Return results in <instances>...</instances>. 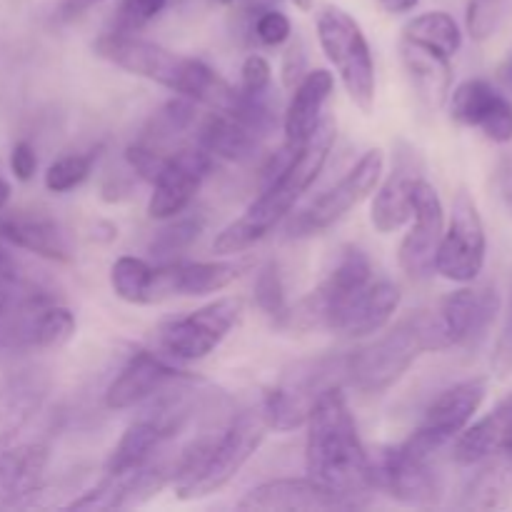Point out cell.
I'll list each match as a JSON object with an SVG mask.
<instances>
[{"label": "cell", "instance_id": "cell-1", "mask_svg": "<svg viewBox=\"0 0 512 512\" xmlns=\"http://www.w3.org/2000/svg\"><path fill=\"white\" fill-rule=\"evenodd\" d=\"M305 425L308 478L360 508V498L373 490V460L360 440L343 385L328 388L320 395Z\"/></svg>", "mask_w": 512, "mask_h": 512}, {"label": "cell", "instance_id": "cell-2", "mask_svg": "<svg viewBox=\"0 0 512 512\" xmlns=\"http://www.w3.org/2000/svg\"><path fill=\"white\" fill-rule=\"evenodd\" d=\"M95 53L128 73L148 78L193 103L233 115L240 103V90L233 88L218 70L198 58H185L150 40L135 38L128 30L98 38Z\"/></svg>", "mask_w": 512, "mask_h": 512}, {"label": "cell", "instance_id": "cell-3", "mask_svg": "<svg viewBox=\"0 0 512 512\" xmlns=\"http://www.w3.org/2000/svg\"><path fill=\"white\" fill-rule=\"evenodd\" d=\"M335 128L333 118H323L315 133L305 140L295 153L293 163L263 185V193L250 203V208L238 220L220 230L213 240V250L220 255H238L243 250L253 248L255 243L273 233L280 223L290 215L293 205L303 198L305 190L318 180L323 173L325 160L333 150Z\"/></svg>", "mask_w": 512, "mask_h": 512}, {"label": "cell", "instance_id": "cell-4", "mask_svg": "<svg viewBox=\"0 0 512 512\" xmlns=\"http://www.w3.org/2000/svg\"><path fill=\"white\" fill-rule=\"evenodd\" d=\"M268 430L263 410H243L218 435L193 440L170 468L175 495L200 500L220 493L258 453Z\"/></svg>", "mask_w": 512, "mask_h": 512}, {"label": "cell", "instance_id": "cell-5", "mask_svg": "<svg viewBox=\"0 0 512 512\" xmlns=\"http://www.w3.org/2000/svg\"><path fill=\"white\" fill-rule=\"evenodd\" d=\"M448 348L438 313H415L348 355V380L360 393L380 395L393 388L420 355Z\"/></svg>", "mask_w": 512, "mask_h": 512}, {"label": "cell", "instance_id": "cell-6", "mask_svg": "<svg viewBox=\"0 0 512 512\" xmlns=\"http://www.w3.org/2000/svg\"><path fill=\"white\" fill-rule=\"evenodd\" d=\"M348 380V355H318L298 360L283 373V378L265 393V423L275 433H290L308 423L315 403L328 388Z\"/></svg>", "mask_w": 512, "mask_h": 512}, {"label": "cell", "instance_id": "cell-7", "mask_svg": "<svg viewBox=\"0 0 512 512\" xmlns=\"http://www.w3.org/2000/svg\"><path fill=\"white\" fill-rule=\"evenodd\" d=\"M318 40L325 58L335 65L350 100L365 115L375 108V60L358 20L343 8L325 5L318 13Z\"/></svg>", "mask_w": 512, "mask_h": 512}, {"label": "cell", "instance_id": "cell-8", "mask_svg": "<svg viewBox=\"0 0 512 512\" xmlns=\"http://www.w3.org/2000/svg\"><path fill=\"white\" fill-rule=\"evenodd\" d=\"M373 280V265L360 248H345L328 278L288 310L283 328L318 330L333 328L340 310Z\"/></svg>", "mask_w": 512, "mask_h": 512}, {"label": "cell", "instance_id": "cell-9", "mask_svg": "<svg viewBox=\"0 0 512 512\" xmlns=\"http://www.w3.org/2000/svg\"><path fill=\"white\" fill-rule=\"evenodd\" d=\"M240 313H243V300L220 298L183 315V318L168 320L158 330L160 350H163V355L180 360V363L208 358L228 338V333L238 323Z\"/></svg>", "mask_w": 512, "mask_h": 512}, {"label": "cell", "instance_id": "cell-10", "mask_svg": "<svg viewBox=\"0 0 512 512\" xmlns=\"http://www.w3.org/2000/svg\"><path fill=\"white\" fill-rule=\"evenodd\" d=\"M488 238L480 210L468 190H460L453 200L448 230L435 253V273L450 283H475L485 268Z\"/></svg>", "mask_w": 512, "mask_h": 512}, {"label": "cell", "instance_id": "cell-11", "mask_svg": "<svg viewBox=\"0 0 512 512\" xmlns=\"http://www.w3.org/2000/svg\"><path fill=\"white\" fill-rule=\"evenodd\" d=\"M385 155L380 148L368 150L333 188L325 190L323 195L313 200L300 215L290 220L288 230L293 238H308L328 230L330 225L338 223L350 208L363 203L370 193H375L380 178H383Z\"/></svg>", "mask_w": 512, "mask_h": 512}, {"label": "cell", "instance_id": "cell-12", "mask_svg": "<svg viewBox=\"0 0 512 512\" xmlns=\"http://www.w3.org/2000/svg\"><path fill=\"white\" fill-rule=\"evenodd\" d=\"M485 395H488L485 378H470L443 390L425 410L423 423L405 440V445L423 458H435L445 445L453 443L473 423L475 413L485 403Z\"/></svg>", "mask_w": 512, "mask_h": 512}, {"label": "cell", "instance_id": "cell-13", "mask_svg": "<svg viewBox=\"0 0 512 512\" xmlns=\"http://www.w3.org/2000/svg\"><path fill=\"white\" fill-rule=\"evenodd\" d=\"M413 203V225L400 245V268L410 278L425 280L435 273V253L445 233V213L440 195L425 178H415L410 188Z\"/></svg>", "mask_w": 512, "mask_h": 512}, {"label": "cell", "instance_id": "cell-14", "mask_svg": "<svg viewBox=\"0 0 512 512\" xmlns=\"http://www.w3.org/2000/svg\"><path fill=\"white\" fill-rule=\"evenodd\" d=\"M373 488H380L398 503L418 508L438 503L440 498V478L433 468V458L413 453L405 443L380 450L373 460Z\"/></svg>", "mask_w": 512, "mask_h": 512}, {"label": "cell", "instance_id": "cell-15", "mask_svg": "<svg viewBox=\"0 0 512 512\" xmlns=\"http://www.w3.org/2000/svg\"><path fill=\"white\" fill-rule=\"evenodd\" d=\"M213 170V155L200 145L180 148L168 153L163 170L153 180V193L148 200V215L153 220H170L183 215L198 195L200 185Z\"/></svg>", "mask_w": 512, "mask_h": 512}, {"label": "cell", "instance_id": "cell-16", "mask_svg": "<svg viewBox=\"0 0 512 512\" xmlns=\"http://www.w3.org/2000/svg\"><path fill=\"white\" fill-rule=\"evenodd\" d=\"M500 313V293L493 285H470L453 290L438 310L450 348L473 345L485 338Z\"/></svg>", "mask_w": 512, "mask_h": 512}, {"label": "cell", "instance_id": "cell-17", "mask_svg": "<svg viewBox=\"0 0 512 512\" xmlns=\"http://www.w3.org/2000/svg\"><path fill=\"white\" fill-rule=\"evenodd\" d=\"M450 115L465 128H478L498 145L512 143V103L488 80L470 78L450 95Z\"/></svg>", "mask_w": 512, "mask_h": 512}, {"label": "cell", "instance_id": "cell-18", "mask_svg": "<svg viewBox=\"0 0 512 512\" xmlns=\"http://www.w3.org/2000/svg\"><path fill=\"white\" fill-rule=\"evenodd\" d=\"M183 370L170 365L163 355L138 350L128 363L123 365L113 383L105 390V405L110 410H128L143 405L163 393L170 383H178Z\"/></svg>", "mask_w": 512, "mask_h": 512}, {"label": "cell", "instance_id": "cell-19", "mask_svg": "<svg viewBox=\"0 0 512 512\" xmlns=\"http://www.w3.org/2000/svg\"><path fill=\"white\" fill-rule=\"evenodd\" d=\"M238 508L258 512H320L350 510L358 505L330 493L313 478H278L250 490Z\"/></svg>", "mask_w": 512, "mask_h": 512}, {"label": "cell", "instance_id": "cell-20", "mask_svg": "<svg viewBox=\"0 0 512 512\" xmlns=\"http://www.w3.org/2000/svg\"><path fill=\"white\" fill-rule=\"evenodd\" d=\"M400 305V288L390 280H370L335 318L330 333L345 338H368L393 320Z\"/></svg>", "mask_w": 512, "mask_h": 512}, {"label": "cell", "instance_id": "cell-21", "mask_svg": "<svg viewBox=\"0 0 512 512\" xmlns=\"http://www.w3.org/2000/svg\"><path fill=\"white\" fill-rule=\"evenodd\" d=\"M495 455L512 458V395L500 400L485 418L470 423L453 440V460L463 468L483 463Z\"/></svg>", "mask_w": 512, "mask_h": 512}, {"label": "cell", "instance_id": "cell-22", "mask_svg": "<svg viewBox=\"0 0 512 512\" xmlns=\"http://www.w3.org/2000/svg\"><path fill=\"white\" fill-rule=\"evenodd\" d=\"M48 465V445L18 443L15 438L0 443V505H20L35 495Z\"/></svg>", "mask_w": 512, "mask_h": 512}, {"label": "cell", "instance_id": "cell-23", "mask_svg": "<svg viewBox=\"0 0 512 512\" xmlns=\"http://www.w3.org/2000/svg\"><path fill=\"white\" fill-rule=\"evenodd\" d=\"M245 263L233 260H208V263H165L155 268V293L158 300L168 295H210L225 290L243 275Z\"/></svg>", "mask_w": 512, "mask_h": 512}, {"label": "cell", "instance_id": "cell-24", "mask_svg": "<svg viewBox=\"0 0 512 512\" xmlns=\"http://www.w3.org/2000/svg\"><path fill=\"white\" fill-rule=\"evenodd\" d=\"M335 88V80L330 70H308L300 78V83L293 88V98H290L288 108L283 115V133L285 145L300 148L315 128L323 120V108L330 100Z\"/></svg>", "mask_w": 512, "mask_h": 512}, {"label": "cell", "instance_id": "cell-25", "mask_svg": "<svg viewBox=\"0 0 512 512\" xmlns=\"http://www.w3.org/2000/svg\"><path fill=\"white\" fill-rule=\"evenodd\" d=\"M50 378L43 370H20L0 385V443L18 438L48 398Z\"/></svg>", "mask_w": 512, "mask_h": 512}, {"label": "cell", "instance_id": "cell-26", "mask_svg": "<svg viewBox=\"0 0 512 512\" xmlns=\"http://www.w3.org/2000/svg\"><path fill=\"white\" fill-rule=\"evenodd\" d=\"M0 240H5L13 248L28 250L38 258L53 260V263H70L73 260L60 225L45 215H3L0 218Z\"/></svg>", "mask_w": 512, "mask_h": 512}, {"label": "cell", "instance_id": "cell-27", "mask_svg": "<svg viewBox=\"0 0 512 512\" xmlns=\"http://www.w3.org/2000/svg\"><path fill=\"white\" fill-rule=\"evenodd\" d=\"M415 178H418L415 168L405 160V155H400L390 178L380 188H375L373 205H370V223L375 225L378 233H395L413 218L410 188H413Z\"/></svg>", "mask_w": 512, "mask_h": 512}, {"label": "cell", "instance_id": "cell-28", "mask_svg": "<svg viewBox=\"0 0 512 512\" xmlns=\"http://www.w3.org/2000/svg\"><path fill=\"white\" fill-rule=\"evenodd\" d=\"M400 58L420 98L428 100L430 105H443L448 100L450 83H453V68H450L453 58H445L408 40L400 43Z\"/></svg>", "mask_w": 512, "mask_h": 512}, {"label": "cell", "instance_id": "cell-29", "mask_svg": "<svg viewBox=\"0 0 512 512\" xmlns=\"http://www.w3.org/2000/svg\"><path fill=\"white\" fill-rule=\"evenodd\" d=\"M258 135L245 128L233 115L213 110L198 128V145L213 158L243 163L258 148Z\"/></svg>", "mask_w": 512, "mask_h": 512}, {"label": "cell", "instance_id": "cell-30", "mask_svg": "<svg viewBox=\"0 0 512 512\" xmlns=\"http://www.w3.org/2000/svg\"><path fill=\"white\" fill-rule=\"evenodd\" d=\"M480 470L465 488L463 505L470 510H500L508 508L512 500V458H495L478 463Z\"/></svg>", "mask_w": 512, "mask_h": 512}, {"label": "cell", "instance_id": "cell-31", "mask_svg": "<svg viewBox=\"0 0 512 512\" xmlns=\"http://www.w3.org/2000/svg\"><path fill=\"white\" fill-rule=\"evenodd\" d=\"M403 40L435 50L445 58H455L463 45V30L450 13L430 10V13L415 15L403 25Z\"/></svg>", "mask_w": 512, "mask_h": 512}, {"label": "cell", "instance_id": "cell-32", "mask_svg": "<svg viewBox=\"0 0 512 512\" xmlns=\"http://www.w3.org/2000/svg\"><path fill=\"white\" fill-rule=\"evenodd\" d=\"M110 288L128 305L160 303L155 293V268L143 258L123 255L110 268Z\"/></svg>", "mask_w": 512, "mask_h": 512}, {"label": "cell", "instance_id": "cell-33", "mask_svg": "<svg viewBox=\"0 0 512 512\" xmlns=\"http://www.w3.org/2000/svg\"><path fill=\"white\" fill-rule=\"evenodd\" d=\"M253 298L255 305L260 308V313H263L265 318L273 320L278 328H283L290 305L288 295H285L283 273H280V265L275 263V260H268L265 265H260L258 275H255Z\"/></svg>", "mask_w": 512, "mask_h": 512}, {"label": "cell", "instance_id": "cell-34", "mask_svg": "<svg viewBox=\"0 0 512 512\" xmlns=\"http://www.w3.org/2000/svg\"><path fill=\"white\" fill-rule=\"evenodd\" d=\"M173 223L158 230V235L150 243V253L158 260H170L173 255L188 250L203 233V220L200 218H170Z\"/></svg>", "mask_w": 512, "mask_h": 512}, {"label": "cell", "instance_id": "cell-35", "mask_svg": "<svg viewBox=\"0 0 512 512\" xmlns=\"http://www.w3.org/2000/svg\"><path fill=\"white\" fill-rule=\"evenodd\" d=\"M90 170H93V155H63L45 170V188L55 195L70 193L88 180Z\"/></svg>", "mask_w": 512, "mask_h": 512}, {"label": "cell", "instance_id": "cell-36", "mask_svg": "<svg viewBox=\"0 0 512 512\" xmlns=\"http://www.w3.org/2000/svg\"><path fill=\"white\" fill-rule=\"evenodd\" d=\"M195 105L193 100L178 95L175 100L165 103L153 118L155 125V138H170V135L185 133L190 125L195 123Z\"/></svg>", "mask_w": 512, "mask_h": 512}, {"label": "cell", "instance_id": "cell-37", "mask_svg": "<svg viewBox=\"0 0 512 512\" xmlns=\"http://www.w3.org/2000/svg\"><path fill=\"white\" fill-rule=\"evenodd\" d=\"M503 18V0H470L465 25L473 40H488Z\"/></svg>", "mask_w": 512, "mask_h": 512}, {"label": "cell", "instance_id": "cell-38", "mask_svg": "<svg viewBox=\"0 0 512 512\" xmlns=\"http://www.w3.org/2000/svg\"><path fill=\"white\" fill-rule=\"evenodd\" d=\"M255 38L265 45V48H278V45L288 43L293 35V23L280 10H263L255 20Z\"/></svg>", "mask_w": 512, "mask_h": 512}, {"label": "cell", "instance_id": "cell-39", "mask_svg": "<svg viewBox=\"0 0 512 512\" xmlns=\"http://www.w3.org/2000/svg\"><path fill=\"white\" fill-rule=\"evenodd\" d=\"M270 83H273V68H270L268 60L258 53L248 55L243 68H240V93L265 95L270 93Z\"/></svg>", "mask_w": 512, "mask_h": 512}, {"label": "cell", "instance_id": "cell-40", "mask_svg": "<svg viewBox=\"0 0 512 512\" xmlns=\"http://www.w3.org/2000/svg\"><path fill=\"white\" fill-rule=\"evenodd\" d=\"M125 160H128L130 168L135 170V175H140L143 180L153 183L158 178V173L163 170L168 155L160 153L158 148H153L150 143H133L125 150Z\"/></svg>", "mask_w": 512, "mask_h": 512}, {"label": "cell", "instance_id": "cell-41", "mask_svg": "<svg viewBox=\"0 0 512 512\" xmlns=\"http://www.w3.org/2000/svg\"><path fill=\"white\" fill-rule=\"evenodd\" d=\"M168 0H123L120 3V30H133L145 28L150 20L158 18L163 13Z\"/></svg>", "mask_w": 512, "mask_h": 512}, {"label": "cell", "instance_id": "cell-42", "mask_svg": "<svg viewBox=\"0 0 512 512\" xmlns=\"http://www.w3.org/2000/svg\"><path fill=\"white\" fill-rule=\"evenodd\" d=\"M308 73V55H305L303 40H293L283 53V83L285 88L293 90L300 78Z\"/></svg>", "mask_w": 512, "mask_h": 512}, {"label": "cell", "instance_id": "cell-43", "mask_svg": "<svg viewBox=\"0 0 512 512\" xmlns=\"http://www.w3.org/2000/svg\"><path fill=\"white\" fill-rule=\"evenodd\" d=\"M35 170H38V155H35L33 145L28 140L15 143L10 150V173L15 175V180L28 183V180H33Z\"/></svg>", "mask_w": 512, "mask_h": 512}, {"label": "cell", "instance_id": "cell-44", "mask_svg": "<svg viewBox=\"0 0 512 512\" xmlns=\"http://www.w3.org/2000/svg\"><path fill=\"white\" fill-rule=\"evenodd\" d=\"M18 290H20L18 268H15V263L10 260V255L0 248V315H3L5 308L13 303Z\"/></svg>", "mask_w": 512, "mask_h": 512}, {"label": "cell", "instance_id": "cell-45", "mask_svg": "<svg viewBox=\"0 0 512 512\" xmlns=\"http://www.w3.org/2000/svg\"><path fill=\"white\" fill-rule=\"evenodd\" d=\"M495 183H498L500 203L512 218V148L500 153L498 168H495Z\"/></svg>", "mask_w": 512, "mask_h": 512}, {"label": "cell", "instance_id": "cell-46", "mask_svg": "<svg viewBox=\"0 0 512 512\" xmlns=\"http://www.w3.org/2000/svg\"><path fill=\"white\" fill-rule=\"evenodd\" d=\"M380 8L385 10V13L390 15H403V13H410V10L418 8L420 0H378Z\"/></svg>", "mask_w": 512, "mask_h": 512}, {"label": "cell", "instance_id": "cell-47", "mask_svg": "<svg viewBox=\"0 0 512 512\" xmlns=\"http://www.w3.org/2000/svg\"><path fill=\"white\" fill-rule=\"evenodd\" d=\"M95 3H103V0H63V8H60V13L68 15V18H73V15L83 13V10H88L90 5Z\"/></svg>", "mask_w": 512, "mask_h": 512}, {"label": "cell", "instance_id": "cell-48", "mask_svg": "<svg viewBox=\"0 0 512 512\" xmlns=\"http://www.w3.org/2000/svg\"><path fill=\"white\" fill-rule=\"evenodd\" d=\"M10 203V183L5 178H0V210H5V205Z\"/></svg>", "mask_w": 512, "mask_h": 512}, {"label": "cell", "instance_id": "cell-49", "mask_svg": "<svg viewBox=\"0 0 512 512\" xmlns=\"http://www.w3.org/2000/svg\"><path fill=\"white\" fill-rule=\"evenodd\" d=\"M288 3H293L298 10H310L315 0H288Z\"/></svg>", "mask_w": 512, "mask_h": 512}, {"label": "cell", "instance_id": "cell-50", "mask_svg": "<svg viewBox=\"0 0 512 512\" xmlns=\"http://www.w3.org/2000/svg\"><path fill=\"white\" fill-rule=\"evenodd\" d=\"M218 3H223V5H230V3H235V0H218Z\"/></svg>", "mask_w": 512, "mask_h": 512}, {"label": "cell", "instance_id": "cell-51", "mask_svg": "<svg viewBox=\"0 0 512 512\" xmlns=\"http://www.w3.org/2000/svg\"><path fill=\"white\" fill-rule=\"evenodd\" d=\"M510 75H512V65H510Z\"/></svg>", "mask_w": 512, "mask_h": 512}]
</instances>
